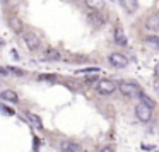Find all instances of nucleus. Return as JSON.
I'll use <instances>...</instances> for the list:
<instances>
[{"label": "nucleus", "instance_id": "nucleus-25", "mask_svg": "<svg viewBox=\"0 0 159 152\" xmlns=\"http://www.w3.org/2000/svg\"><path fill=\"white\" fill-rule=\"evenodd\" d=\"M154 75H156V77H157V79H159V63H157V65H156V69H154Z\"/></svg>", "mask_w": 159, "mask_h": 152}, {"label": "nucleus", "instance_id": "nucleus-5", "mask_svg": "<svg viewBox=\"0 0 159 152\" xmlns=\"http://www.w3.org/2000/svg\"><path fill=\"white\" fill-rule=\"evenodd\" d=\"M41 60H43V62H60V60H62V51H60V50H57V48L48 46V48L43 50Z\"/></svg>", "mask_w": 159, "mask_h": 152}, {"label": "nucleus", "instance_id": "nucleus-12", "mask_svg": "<svg viewBox=\"0 0 159 152\" xmlns=\"http://www.w3.org/2000/svg\"><path fill=\"white\" fill-rule=\"evenodd\" d=\"M145 28L149 29V31H159V16H149L147 19H145Z\"/></svg>", "mask_w": 159, "mask_h": 152}, {"label": "nucleus", "instance_id": "nucleus-17", "mask_svg": "<svg viewBox=\"0 0 159 152\" xmlns=\"http://www.w3.org/2000/svg\"><path fill=\"white\" fill-rule=\"evenodd\" d=\"M38 80H41V82H57V75L55 74H41V75H38Z\"/></svg>", "mask_w": 159, "mask_h": 152}, {"label": "nucleus", "instance_id": "nucleus-1", "mask_svg": "<svg viewBox=\"0 0 159 152\" xmlns=\"http://www.w3.org/2000/svg\"><path fill=\"white\" fill-rule=\"evenodd\" d=\"M118 91L123 94L125 97H139L140 96V87L137 86L135 82H128V80H121L118 84Z\"/></svg>", "mask_w": 159, "mask_h": 152}, {"label": "nucleus", "instance_id": "nucleus-7", "mask_svg": "<svg viewBox=\"0 0 159 152\" xmlns=\"http://www.w3.org/2000/svg\"><path fill=\"white\" fill-rule=\"evenodd\" d=\"M87 19H89V22L94 26V28H101V26L106 24V19H104L99 12H96V11H89V12H87Z\"/></svg>", "mask_w": 159, "mask_h": 152}, {"label": "nucleus", "instance_id": "nucleus-23", "mask_svg": "<svg viewBox=\"0 0 159 152\" xmlns=\"http://www.w3.org/2000/svg\"><path fill=\"white\" fill-rule=\"evenodd\" d=\"M152 84H154V89H156V91H159V79H157V77H154Z\"/></svg>", "mask_w": 159, "mask_h": 152}, {"label": "nucleus", "instance_id": "nucleus-3", "mask_svg": "<svg viewBox=\"0 0 159 152\" xmlns=\"http://www.w3.org/2000/svg\"><path fill=\"white\" fill-rule=\"evenodd\" d=\"M22 38H24V43H26V46H28L29 51H38L39 50L41 41H39V38L34 34V33L26 31V33H22Z\"/></svg>", "mask_w": 159, "mask_h": 152}, {"label": "nucleus", "instance_id": "nucleus-24", "mask_svg": "<svg viewBox=\"0 0 159 152\" xmlns=\"http://www.w3.org/2000/svg\"><path fill=\"white\" fill-rule=\"evenodd\" d=\"M101 152H115V149L113 147H103V149H101Z\"/></svg>", "mask_w": 159, "mask_h": 152}, {"label": "nucleus", "instance_id": "nucleus-21", "mask_svg": "<svg viewBox=\"0 0 159 152\" xmlns=\"http://www.w3.org/2000/svg\"><path fill=\"white\" fill-rule=\"evenodd\" d=\"M98 80H99V79H98V75L86 77V82H87V84H94V86H96V84H98Z\"/></svg>", "mask_w": 159, "mask_h": 152}, {"label": "nucleus", "instance_id": "nucleus-10", "mask_svg": "<svg viewBox=\"0 0 159 152\" xmlns=\"http://www.w3.org/2000/svg\"><path fill=\"white\" fill-rule=\"evenodd\" d=\"M0 97H2L4 101H7V103H12V104H17V103H19L17 92H16V91H12V89L2 91V92H0Z\"/></svg>", "mask_w": 159, "mask_h": 152}, {"label": "nucleus", "instance_id": "nucleus-22", "mask_svg": "<svg viewBox=\"0 0 159 152\" xmlns=\"http://www.w3.org/2000/svg\"><path fill=\"white\" fill-rule=\"evenodd\" d=\"M0 75H11V74H9V70H7V67H0Z\"/></svg>", "mask_w": 159, "mask_h": 152}, {"label": "nucleus", "instance_id": "nucleus-8", "mask_svg": "<svg viewBox=\"0 0 159 152\" xmlns=\"http://www.w3.org/2000/svg\"><path fill=\"white\" fill-rule=\"evenodd\" d=\"M60 150L62 152H84L82 145H79L77 142H70V140H63L60 144Z\"/></svg>", "mask_w": 159, "mask_h": 152}, {"label": "nucleus", "instance_id": "nucleus-16", "mask_svg": "<svg viewBox=\"0 0 159 152\" xmlns=\"http://www.w3.org/2000/svg\"><path fill=\"white\" fill-rule=\"evenodd\" d=\"M139 99H140V103H142V104H145V106H149V108H154V106H156V103H154V101H152L145 92H140Z\"/></svg>", "mask_w": 159, "mask_h": 152}, {"label": "nucleus", "instance_id": "nucleus-26", "mask_svg": "<svg viewBox=\"0 0 159 152\" xmlns=\"http://www.w3.org/2000/svg\"><path fill=\"white\" fill-rule=\"evenodd\" d=\"M154 152H159V150H154Z\"/></svg>", "mask_w": 159, "mask_h": 152}, {"label": "nucleus", "instance_id": "nucleus-19", "mask_svg": "<svg viewBox=\"0 0 159 152\" xmlns=\"http://www.w3.org/2000/svg\"><path fill=\"white\" fill-rule=\"evenodd\" d=\"M0 111H4L5 114H14V110H12V108H9V106H5V104H0Z\"/></svg>", "mask_w": 159, "mask_h": 152}, {"label": "nucleus", "instance_id": "nucleus-20", "mask_svg": "<svg viewBox=\"0 0 159 152\" xmlns=\"http://www.w3.org/2000/svg\"><path fill=\"white\" fill-rule=\"evenodd\" d=\"M91 72H99V69H96V67H89V69H84V70H79L77 74H91Z\"/></svg>", "mask_w": 159, "mask_h": 152}, {"label": "nucleus", "instance_id": "nucleus-11", "mask_svg": "<svg viewBox=\"0 0 159 152\" xmlns=\"http://www.w3.org/2000/svg\"><path fill=\"white\" fill-rule=\"evenodd\" d=\"M118 2H120V5L123 7V11H127L128 14H134V12L139 9L137 0H118Z\"/></svg>", "mask_w": 159, "mask_h": 152}, {"label": "nucleus", "instance_id": "nucleus-9", "mask_svg": "<svg viewBox=\"0 0 159 152\" xmlns=\"http://www.w3.org/2000/svg\"><path fill=\"white\" fill-rule=\"evenodd\" d=\"M113 39L118 46H127L128 45V38H127V33H123L121 28H116L113 31Z\"/></svg>", "mask_w": 159, "mask_h": 152}, {"label": "nucleus", "instance_id": "nucleus-6", "mask_svg": "<svg viewBox=\"0 0 159 152\" xmlns=\"http://www.w3.org/2000/svg\"><path fill=\"white\" fill-rule=\"evenodd\" d=\"M108 62H110L111 65L115 67V69H125V67L128 65L127 56H125V55H121V53H118V51L111 53V55L108 56Z\"/></svg>", "mask_w": 159, "mask_h": 152}, {"label": "nucleus", "instance_id": "nucleus-14", "mask_svg": "<svg viewBox=\"0 0 159 152\" xmlns=\"http://www.w3.org/2000/svg\"><path fill=\"white\" fill-rule=\"evenodd\" d=\"M24 114H26V118L31 121L33 127L38 128V130H43V121H41V118H39L38 114H34V113H24Z\"/></svg>", "mask_w": 159, "mask_h": 152}, {"label": "nucleus", "instance_id": "nucleus-18", "mask_svg": "<svg viewBox=\"0 0 159 152\" xmlns=\"http://www.w3.org/2000/svg\"><path fill=\"white\" fill-rule=\"evenodd\" d=\"M7 70H9V74H11V75H16V77H22L26 74L22 69H17V67H7Z\"/></svg>", "mask_w": 159, "mask_h": 152}, {"label": "nucleus", "instance_id": "nucleus-13", "mask_svg": "<svg viewBox=\"0 0 159 152\" xmlns=\"http://www.w3.org/2000/svg\"><path fill=\"white\" fill-rule=\"evenodd\" d=\"M86 2V5H87V9L89 11H96V12H99V11H103L104 9V0H84Z\"/></svg>", "mask_w": 159, "mask_h": 152}, {"label": "nucleus", "instance_id": "nucleus-4", "mask_svg": "<svg viewBox=\"0 0 159 152\" xmlns=\"http://www.w3.org/2000/svg\"><path fill=\"white\" fill-rule=\"evenodd\" d=\"M135 116H137V120L147 123V121H151V118H152V108L139 103L137 106H135Z\"/></svg>", "mask_w": 159, "mask_h": 152}, {"label": "nucleus", "instance_id": "nucleus-2", "mask_svg": "<svg viewBox=\"0 0 159 152\" xmlns=\"http://www.w3.org/2000/svg\"><path fill=\"white\" fill-rule=\"evenodd\" d=\"M94 89H96L101 96H110L115 91H118V84H115L113 80H110V79H99L98 84L94 86Z\"/></svg>", "mask_w": 159, "mask_h": 152}, {"label": "nucleus", "instance_id": "nucleus-15", "mask_svg": "<svg viewBox=\"0 0 159 152\" xmlns=\"http://www.w3.org/2000/svg\"><path fill=\"white\" fill-rule=\"evenodd\" d=\"M145 45H149L151 48H156V50H159V36H147L145 38Z\"/></svg>", "mask_w": 159, "mask_h": 152}]
</instances>
